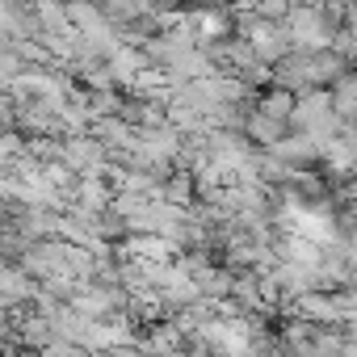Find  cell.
Instances as JSON below:
<instances>
[{
  "label": "cell",
  "instance_id": "6da1fadb",
  "mask_svg": "<svg viewBox=\"0 0 357 357\" xmlns=\"http://www.w3.org/2000/svg\"><path fill=\"white\" fill-rule=\"evenodd\" d=\"M261 114H269V118H278V122H294V109H298V97L290 93V89H269L265 97H261V105H257Z\"/></svg>",
  "mask_w": 357,
  "mask_h": 357
}]
</instances>
